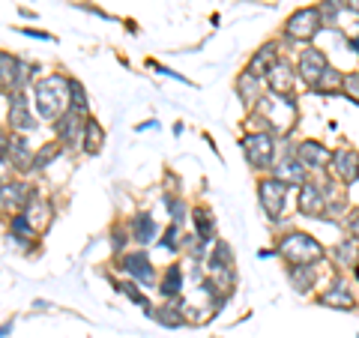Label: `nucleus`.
<instances>
[{
    "label": "nucleus",
    "instance_id": "f257e3e1",
    "mask_svg": "<svg viewBox=\"0 0 359 338\" xmlns=\"http://www.w3.org/2000/svg\"><path fill=\"white\" fill-rule=\"evenodd\" d=\"M33 102H36L39 117L45 120H60L72 111V78L66 75H45L33 81Z\"/></svg>",
    "mask_w": 359,
    "mask_h": 338
},
{
    "label": "nucleus",
    "instance_id": "f03ea898",
    "mask_svg": "<svg viewBox=\"0 0 359 338\" xmlns=\"http://www.w3.org/2000/svg\"><path fill=\"white\" fill-rule=\"evenodd\" d=\"M278 255L285 257L290 266H314L318 261H323V245L314 240V236L302 234V231H290L278 240Z\"/></svg>",
    "mask_w": 359,
    "mask_h": 338
},
{
    "label": "nucleus",
    "instance_id": "7ed1b4c3",
    "mask_svg": "<svg viewBox=\"0 0 359 338\" xmlns=\"http://www.w3.org/2000/svg\"><path fill=\"white\" fill-rule=\"evenodd\" d=\"M257 114H261V120L266 123V132L269 135H287L290 129H294V123H297V102L290 96H264L261 102H257Z\"/></svg>",
    "mask_w": 359,
    "mask_h": 338
},
{
    "label": "nucleus",
    "instance_id": "20e7f679",
    "mask_svg": "<svg viewBox=\"0 0 359 338\" xmlns=\"http://www.w3.org/2000/svg\"><path fill=\"white\" fill-rule=\"evenodd\" d=\"M245 162L257 171H273V156H276V138L269 132H252L243 138Z\"/></svg>",
    "mask_w": 359,
    "mask_h": 338
},
{
    "label": "nucleus",
    "instance_id": "39448f33",
    "mask_svg": "<svg viewBox=\"0 0 359 338\" xmlns=\"http://www.w3.org/2000/svg\"><path fill=\"white\" fill-rule=\"evenodd\" d=\"M320 27H323L320 6H306V9H297V13L287 18L285 36L294 42H311L320 33Z\"/></svg>",
    "mask_w": 359,
    "mask_h": 338
},
{
    "label": "nucleus",
    "instance_id": "423d86ee",
    "mask_svg": "<svg viewBox=\"0 0 359 338\" xmlns=\"http://www.w3.org/2000/svg\"><path fill=\"white\" fill-rule=\"evenodd\" d=\"M285 195H287V186L282 180L276 177H264L261 183H257V201H261V207L266 212V219H278L285 210Z\"/></svg>",
    "mask_w": 359,
    "mask_h": 338
},
{
    "label": "nucleus",
    "instance_id": "0eeeda50",
    "mask_svg": "<svg viewBox=\"0 0 359 338\" xmlns=\"http://www.w3.org/2000/svg\"><path fill=\"white\" fill-rule=\"evenodd\" d=\"M9 99V111H6V123L13 126V132L18 135H27L39 126L36 117H33V111H30V99L25 93H13V96H6Z\"/></svg>",
    "mask_w": 359,
    "mask_h": 338
},
{
    "label": "nucleus",
    "instance_id": "6e6552de",
    "mask_svg": "<svg viewBox=\"0 0 359 338\" xmlns=\"http://www.w3.org/2000/svg\"><path fill=\"white\" fill-rule=\"evenodd\" d=\"M54 129H57V138H60L63 147H69V150H81L84 147V129H87L84 114L69 111V114H63L57 123H54Z\"/></svg>",
    "mask_w": 359,
    "mask_h": 338
},
{
    "label": "nucleus",
    "instance_id": "1a4fd4ad",
    "mask_svg": "<svg viewBox=\"0 0 359 338\" xmlns=\"http://www.w3.org/2000/svg\"><path fill=\"white\" fill-rule=\"evenodd\" d=\"M330 69V63H327V54L318 51V48H306L299 54V63H297V72L302 78V84H309L311 90L318 87L320 81V75Z\"/></svg>",
    "mask_w": 359,
    "mask_h": 338
},
{
    "label": "nucleus",
    "instance_id": "9d476101",
    "mask_svg": "<svg viewBox=\"0 0 359 338\" xmlns=\"http://www.w3.org/2000/svg\"><path fill=\"white\" fill-rule=\"evenodd\" d=\"M273 171H276L273 177H276V180H282L285 186H299V189H302V186L309 183V171H306V165L299 162L297 147L290 150V153L285 156V159H282V162H278V165L273 168Z\"/></svg>",
    "mask_w": 359,
    "mask_h": 338
},
{
    "label": "nucleus",
    "instance_id": "9b49d317",
    "mask_svg": "<svg viewBox=\"0 0 359 338\" xmlns=\"http://www.w3.org/2000/svg\"><path fill=\"white\" fill-rule=\"evenodd\" d=\"M13 159V168H30L33 171V159H36V153L30 150V144L25 141V135H18V132H13V138H4V162H9Z\"/></svg>",
    "mask_w": 359,
    "mask_h": 338
},
{
    "label": "nucleus",
    "instance_id": "f8f14e48",
    "mask_svg": "<svg viewBox=\"0 0 359 338\" xmlns=\"http://www.w3.org/2000/svg\"><path fill=\"white\" fill-rule=\"evenodd\" d=\"M330 171L341 180V183H353L359 180V153L351 147H339L332 150V162H330Z\"/></svg>",
    "mask_w": 359,
    "mask_h": 338
},
{
    "label": "nucleus",
    "instance_id": "ddd939ff",
    "mask_svg": "<svg viewBox=\"0 0 359 338\" xmlns=\"http://www.w3.org/2000/svg\"><path fill=\"white\" fill-rule=\"evenodd\" d=\"M120 269L126 276H132L135 281H144V285H153V281H156V269L150 264L147 252H129V255H123Z\"/></svg>",
    "mask_w": 359,
    "mask_h": 338
},
{
    "label": "nucleus",
    "instance_id": "4468645a",
    "mask_svg": "<svg viewBox=\"0 0 359 338\" xmlns=\"http://www.w3.org/2000/svg\"><path fill=\"white\" fill-rule=\"evenodd\" d=\"M299 212L302 216H309V219H318L327 212V195H323V189L320 186H314V183H306L299 189Z\"/></svg>",
    "mask_w": 359,
    "mask_h": 338
},
{
    "label": "nucleus",
    "instance_id": "2eb2a0df",
    "mask_svg": "<svg viewBox=\"0 0 359 338\" xmlns=\"http://www.w3.org/2000/svg\"><path fill=\"white\" fill-rule=\"evenodd\" d=\"M297 156H299L302 165L314 168V171H323V168H330V162H332V153L318 141H299L297 144Z\"/></svg>",
    "mask_w": 359,
    "mask_h": 338
},
{
    "label": "nucleus",
    "instance_id": "dca6fc26",
    "mask_svg": "<svg viewBox=\"0 0 359 338\" xmlns=\"http://www.w3.org/2000/svg\"><path fill=\"white\" fill-rule=\"evenodd\" d=\"M266 81H269V90H273V93H278V96H287L290 90H294V84H297L294 66H290L287 60H278V63L273 66V69H269Z\"/></svg>",
    "mask_w": 359,
    "mask_h": 338
},
{
    "label": "nucleus",
    "instance_id": "f3484780",
    "mask_svg": "<svg viewBox=\"0 0 359 338\" xmlns=\"http://www.w3.org/2000/svg\"><path fill=\"white\" fill-rule=\"evenodd\" d=\"M33 198V189L25 183H9L4 180V212H15L21 207H27Z\"/></svg>",
    "mask_w": 359,
    "mask_h": 338
},
{
    "label": "nucleus",
    "instance_id": "a211bd4d",
    "mask_svg": "<svg viewBox=\"0 0 359 338\" xmlns=\"http://www.w3.org/2000/svg\"><path fill=\"white\" fill-rule=\"evenodd\" d=\"M25 216L33 222V228L36 231H45L51 224V219H54V210H51V204L45 201L39 191H33V198H30V204H27V212Z\"/></svg>",
    "mask_w": 359,
    "mask_h": 338
},
{
    "label": "nucleus",
    "instance_id": "6ab92c4d",
    "mask_svg": "<svg viewBox=\"0 0 359 338\" xmlns=\"http://www.w3.org/2000/svg\"><path fill=\"white\" fill-rule=\"evenodd\" d=\"M278 63V45L276 42H266L261 51L252 58V63H249V72L252 75H257V78H264V75H269V69Z\"/></svg>",
    "mask_w": 359,
    "mask_h": 338
},
{
    "label": "nucleus",
    "instance_id": "aec40b11",
    "mask_svg": "<svg viewBox=\"0 0 359 338\" xmlns=\"http://www.w3.org/2000/svg\"><path fill=\"white\" fill-rule=\"evenodd\" d=\"M237 93H240V99L245 105H252V108H257V102H261V78L257 75H252L249 69H245L240 78H237Z\"/></svg>",
    "mask_w": 359,
    "mask_h": 338
},
{
    "label": "nucleus",
    "instance_id": "412c9836",
    "mask_svg": "<svg viewBox=\"0 0 359 338\" xmlns=\"http://www.w3.org/2000/svg\"><path fill=\"white\" fill-rule=\"evenodd\" d=\"M318 302L320 306H327V309H341V311H347V309H353V294L347 290L344 285H335V288H330V290H323V294L318 297Z\"/></svg>",
    "mask_w": 359,
    "mask_h": 338
},
{
    "label": "nucleus",
    "instance_id": "4be33fe9",
    "mask_svg": "<svg viewBox=\"0 0 359 338\" xmlns=\"http://www.w3.org/2000/svg\"><path fill=\"white\" fill-rule=\"evenodd\" d=\"M105 147V129H102V123L93 120V117H87V129H84V153L87 156H96L99 150Z\"/></svg>",
    "mask_w": 359,
    "mask_h": 338
},
{
    "label": "nucleus",
    "instance_id": "5701e85b",
    "mask_svg": "<svg viewBox=\"0 0 359 338\" xmlns=\"http://www.w3.org/2000/svg\"><path fill=\"white\" fill-rule=\"evenodd\" d=\"M180 290H183V269L174 264V266L165 269V276H162V281H159V294H162L165 299H177Z\"/></svg>",
    "mask_w": 359,
    "mask_h": 338
},
{
    "label": "nucleus",
    "instance_id": "b1692460",
    "mask_svg": "<svg viewBox=\"0 0 359 338\" xmlns=\"http://www.w3.org/2000/svg\"><path fill=\"white\" fill-rule=\"evenodd\" d=\"M18 58H13L9 51L0 54V66H4V75H0V81H4V93L13 96L15 93V78H18Z\"/></svg>",
    "mask_w": 359,
    "mask_h": 338
},
{
    "label": "nucleus",
    "instance_id": "393cba45",
    "mask_svg": "<svg viewBox=\"0 0 359 338\" xmlns=\"http://www.w3.org/2000/svg\"><path fill=\"white\" fill-rule=\"evenodd\" d=\"M36 228H33V222L27 216H13L9 222V236H13V243H33L36 240Z\"/></svg>",
    "mask_w": 359,
    "mask_h": 338
},
{
    "label": "nucleus",
    "instance_id": "a878e982",
    "mask_svg": "<svg viewBox=\"0 0 359 338\" xmlns=\"http://www.w3.org/2000/svg\"><path fill=\"white\" fill-rule=\"evenodd\" d=\"M150 318H153L156 323L168 326V330H177V326H183V323H186V318H183V309H180V302H177V306H162V309H153V311H150Z\"/></svg>",
    "mask_w": 359,
    "mask_h": 338
},
{
    "label": "nucleus",
    "instance_id": "bb28decb",
    "mask_svg": "<svg viewBox=\"0 0 359 338\" xmlns=\"http://www.w3.org/2000/svg\"><path fill=\"white\" fill-rule=\"evenodd\" d=\"M129 234H132V240H135V243H150L153 236H156V222L147 216V212H141V216H135V219H132Z\"/></svg>",
    "mask_w": 359,
    "mask_h": 338
},
{
    "label": "nucleus",
    "instance_id": "cd10ccee",
    "mask_svg": "<svg viewBox=\"0 0 359 338\" xmlns=\"http://www.w3.org/2000/svg\"><path fill=\"white\" fill-rule=\"evenodd\" d=\"M192 219H195V231H198V240H210L212 231H216V222H212V212L204 207H195L192 210Z\"/></svg>",
    "mask_w": 359,
    "mask_h": 338
},
{
    "label": "nucleus",
    "instance_id": "c85d7f7f",
    "mask_svg": "<svg viewBox=\"0 0 359 338\" xmlns=\"http://www.w3.org/2000/svg\"><path fill=\"white\" fill-rule=\"evenodd\" d=\"M335 257H339V266H356L359 264V240H353L351 236V243H339L335 245Z\"/></svg>",
    "mask_w": 359,
    "mask_h": 338
},
{
    "label": "nucleus",
    "instance_id": "c756f323",
    "mask_svg": "<svg viewBox=\"0 0 359 338\" xmlns=\"http://www.w3.org/2000/svg\"><path fill=\"white\" fill-rule=\"evenodd\" d=\"M287 278H290V285H294L297 290H311V285H314V266H290L287 269Z\"/></svg>",
    "mask_w": 359,
    "mask_h": 338
},
{
    "label": "nucleus",
    "instance_id": "7c9ffc66",
    "mask_svg": "<svg viewBox=\"0 0 359 338\" xmlns=\"http://www.w3.org/2000/svg\"><path fill=\"white\" fill-rule=\"evenodd\" d=\"M314 90H318V93H339V90H344V75L330 66V69L320 75V81H318Z\"/></svg>",
    "mask_w": 359,
    "mask_h": 338
},
{
    "label": "nucleus",
    "instance_id": "2f4dec72",
    "mask_svg": "<svg viewBox=\"0 0 359 338\" xmlns=\"http://www.w3.org/2000/svg\"><path fill=\"white\" fill-rule=\"evenodd\" d=\"M60 147H63V144H54V141H51V144H45V147H39L36 159H33V171H45V168L51 165L54 156L60 153Z\"/></svg>",
    "mask_w": 359,
    "mask_h": 338
},
{
    "label": "nucleus",
    "instance_id": "473e14b6",
    "mask_svg": "<svg viewBox=\"0 0 359 338\" xmlns=\"http://www.w3.org/2000/svg\"><path fill=\"white\" fill-rule=\"evenodd\" d=\"M117 288L123 290V294H126L132 302H135V306H144V309H147V314L153 311L150 309V302H147V297H144L141 294V290H138V285H135V281H117Z\"/></svg>",
    "mask_w": 359,
    "mask_h": 338
},
{
    "label": "nucleus",
    "instance_id": "72a5a7b5",
    "mask_svg": "<svg viewBox=\"0 0 359 338\" xmlns=\"http://www.w3.org/2000/svg\"><path fill=\"white\" fill-rule=\"evenodd\" d=\"M72 111H78V114H84L87 111V90L81 87L78 78H72Z\"/></svg>",
    "mask_w": 359,
    "mask_h": 338
},
{
    "label": "nucleus",
    "instance_id": "f704fd0d",
    "mask_svg": "<svg viewBox=\"0 0 359 338\" xmlns=\"http://www.w3.org/2000/svg\"><path fill=\"white\" fill-rule=\"evenodd\" d=\"M344 96L351 99V102H356V105H359V72L344 75Z\"/></svg>",
    "mask_w": 359,
    "mask_h": 338
},
{
    "label": "nucleus",
    "instance_id": "c9c22d12",
    "mask_svg": "<svg viewBox=\"0 0 359 338\" xmlns=\"http://www.w3.org/2000/svg\"><path fill=\"white\" fill-rule=\"evenodd\" d=\"M180 224L177 222H171V228L165 231V236H162V243H165V249H171V252H177L180 249Z\"/></svg>",
    "mask_w": 359,
    "mask_h": 338
},
{
    "label": "nucleus",
    "instance_id": "e433bc0d",
    "mask_svg": "<svg viewBox=\"0 0 359 338\" xmlns=\"http://www.w3.org/2000/svg\"><path fill=\"white\" fill-rule=\"evenodd\" d=\"M165 204L171 207V219H174L177 224H183V216H186V204H183V201H177V198H165Z\"/></svg>",
    "mask_w": 359,
    "mask_h": 338
},
{
    "label": "nucleus",
    "instance_id": "4c0bfd02",
    "mask_svg": "<svg viewBox=\"0 0 359 338\" xmlns=\"http://www.w3.org/2000/svg\"><path fill=\"white\" fill-rule=\"evenodd\" d=\"M347 231H351L353 240H359V212H356V216L347 219Z\"/></svg>",
    "mask_w": 359,
    "mask_h": 338
},
{
    "label": "nucleus",
    "instance_id": "58836bf2",
    "mask_svg": "<svg viewBox=\"0 0 359 338\" xmlns=\"http://www.w3.org/2000/svg\"><path fill=\"white\" fill-rule=\"evenodd\" d=\"M344 6L351 9V13H356V15H359V0H344Z\"/></svg>",
    "mask_w": 359,
    "mask_h": 338
},
{
    "label": "nucleus",
    "instance_id": "ea45409f",
    "mask_svg": "<svg viewBox=\"0 0 359 338\" xmlns=\"http://www.w3.org/2000/svg\"><path fill=\"white\" fill-rule=\"evenodd\" d=\"M351 48H356V54H359V36H353V39H351Z\"/></svg>",
    "mask_w": 359,
    "mask_h": 338
},
{
    "label": "nucleus",
    "instance_id": "a19ab883",
    "mask_svg": "<svg viewBox=\"0 0 359 338\" xmlns=\"http://www.w3.org/2000/svg\"><path fill=\"white\" fill-rule=\"evenodd\" d=\"M356 276H359V264H356Z\"/></svg>",
    "mask_w": 359,
    "mask_h": 338
}]
</instances>
